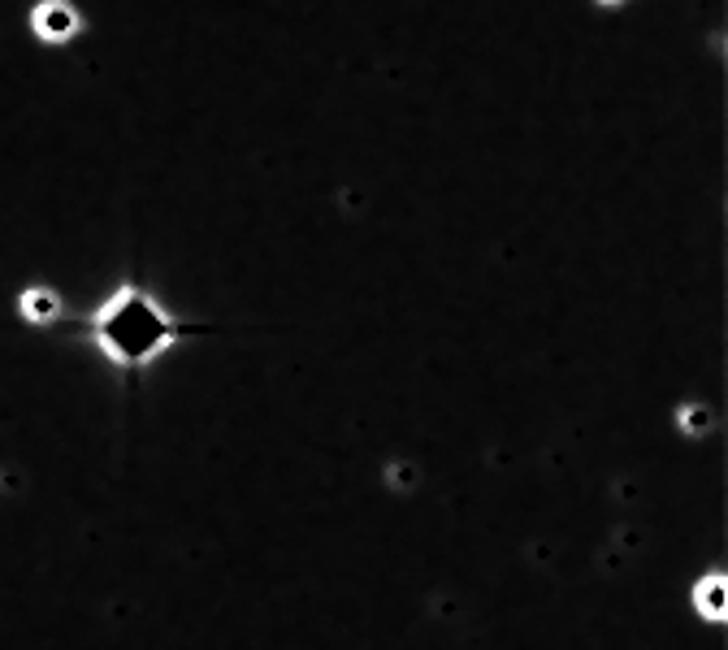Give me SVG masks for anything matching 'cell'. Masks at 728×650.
<instances>
[{
  "label": "cell",
  "mask_w": 728,
  "mask_h": 650,
  "mask_svg": "<svg viewBox=\"0 0 728 650\" xmlns=\"http://www.w3.org/2000/svg\"><path fill=\"white\" fill-rule=\"evenodd\" d=\"M18 308H22V317L31 321V325H48V321L61 317V299H57V291H52V286H26Z\"/></svg>",
  "instance_id": "3957f363"
},
{
  "label": "cell",
  "mask_w": 728,
  "mask_h": 650,
  "mask_svg": "<svg viewBox=\"0 0 728 650\" xmlns=\"http://www.w3.org/2000/svg\"><path fill=\"white\" fill-rule=\"evenodd\" d=\"M31 26L44 44H70V39L83 31V13H78L70 0H39L31 9Z\"/></svg>",
  "instance_id": "7a4b0ae2"
},
{
  "label": "cell",
  "mask_w": 728,
  "mask_h": 650,
  "mask_svg": "<svg viewBox=\"0 0 728 650\" xmlns=\"http://www.w3.org/2000/svg\"><path fill=\"white\" fill-rule=\"evenodd\" d=\"M200 334L195 321H182L174 308L143 282H117L109 295L91 308L87 338L100 360L117 373H143L178 343Z\"/></svg>",
  "instance_id": "6da1fadb"
},
{
  "label": "cell",
  "mask_w": 728,
  "mask_h": 650,
  "mask_svg": "<svg viewBox=\"0 0 728 650\" xmlns=\"http://www.w3.org/2000/svg\"><path fill=\"white\" fill-rule=\"evenodd\" d=\"M603 5H616V0H603Z\"/></svg>",
  "instance_id": "277c9868"
}]
</instances>
